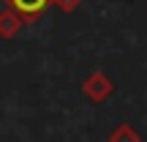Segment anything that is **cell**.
Segmentation results:
<instances>
[{
    "label": "cell",
    "mask_w": 147,
    "mask_h": 142,
    "mask_svg": "<svg viewBox=\"0 0 147 142\" xmlns=\"http://www.w3.org/2000/svg\"><path fill=\"white\" fill-rule=\"evenodd\" d=\"M11 5H14V11H19L22 16H27V19H33V16H38L44 8H47L49 0H8Z\"/></svg>",
    "instance_id": "cell-1"
}]
</instances>
